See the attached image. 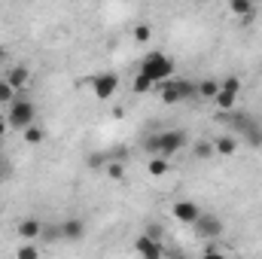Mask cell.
I'll return each instance as SVG.
<instances>
[{"mask_svg":"<svg viewBox=\"0 0 262 259\" xmlns=\"http://www.w3.org/2000/svg\"><path fill=\"white\" fill-rule=\"evenodd\" d=\"M140 70L159 85V82H165V79H171V73H174V61L165 55V52H149V55H143V61H140Z\"/></svg>","mask_w":262,"mask_h":259,"instance_id":"cell-1","label":"cell"},{"mask_svg":"<svg viewBox=\"0 0 262 259\" xmlns=\"http://www.w3.org/2000/svg\"><path fill=\"white\" fill-rule=\"evenodd\" d=\"M156 89H159V95H162L165 104H180V101H186V98L195 95V82H189V79H165Z\"/></svg>","mask_w":262,"mask_h":259,"instance_id":"cell-2","label":"cell"},{"mask_svg":"<svg viewBox=\"0 0 262 259\" xmlns=\"http://www.w3.org/2000/svg\"><path fill=\"white\" fill-rule=\"evenodd\" d=\"M34 119H37V107H34V101H25V98H15V101L9 104V116H6V122H9V128H18V131H25L28 125H34Z\"/></svg>","mask_w":262,"mask_h":259,"instance_id":"cell-3","label":"cell"},{"mask_svg":"<svg viewBox=\"0 0 262 259\" xmlns=\"http://www.w3.org/2000/svg\"><path fill=\"white\" fill-rule=\"evenodd\" d=\"M192 226H195V232L204 238V241L220 238V235H223V229H226V226H223V220H220L216 213H207V210H201V213H198V220L192 223Z\"/></svg>","mask_w":262,"mask_h":259,"instance_id":"cell-4","label":"cell"},{"mask_svg":"<svg viewBox=\"0 0 262 259\" xmlns=\"http://www.w3.org/2000/svg\"><path fill=\"white\" fill-rule=\"evenodd\" d=\"M89 85H92V92H95L98 101H107V98L116 95V89H119V76H116L113 70H110V73H98V76L89 79Z\"/></svg>","mask_w":262,"mask_h":259,"instance_id":"cell-5","label":"cell"},{"mask_svg":"<svg viewBox=\"0 0 262 259\" xmlns=\"http://www.w3.org/2000/svg\"><path fill=\"white\" fill-rule=\"evenodd\" d=\"M238 92H241V79L238 76H229L220 82V92H216V107L220 110H235V101H238Z\"/></svg>","mask_w":262,"mask_h":259,"instance_id":"cell-6","label":"cell"},{"mask_svg":"<svg viewBox=\"0 0 262 259\" xmlns=\"http://www.w3.org/2000/svg\"><path fill=\"white\" fill-rule=\"evenodd\" d=\"M186 131H180V128H171V131H162L159 134V156H174V153H180L183 146H186Z\"/></svg>","mask_w":262,"mask_h":259,"instance_id":"cell-7","label":"cell"},{"mask_svg":"<svg viewBox=\"0 0 262 259\" xmlns=\"http://www.w3.org/2000/svg\"><path fill=\"white\" fill-rule=\"evenodd\" d=\"M134 253H140V256H146V259H159V256H165V247L159 244V238L140 235V238L134 241Z\"/></svg>","mask_w":262,"mask_h":259,"instance_id":"cell-8","label":"cell"},{"mask_svg":"<svg viewBox=\"0 0 262 259\" xmlns=\"http://www.w3.org/2000/svg\"><path fill=\"white\" fill-rule=\"evenodd\" d=\"M171 213L180 220V223H195L198 213H201V207H198L195 201H189V198H180V201H174V207H171Z\"/></svg>","mask_w":262,"mask_h":259,"instance_id":"cell-9","label":"cell"},{"mask_svg":"<svg viewBox=\"0 0 262 259\" xmlns=\"http://www.w3.org/2000/svg\"><path fill=\"white\" fill-rule=\"evenodd\" d=\"M82 235H85V223H82L79 217H70V220L61 223V238H64V241H79Z\"/></svg>","mask_w":262,"mask_h":259,"instance_id":"cell-10","label":"cell"},{"mask_svg":"<svg viewBox=\"0 0 262 259\" xmlns=\"http://www.w3.org/2000/svg\"><path fill=\"white\" fill-rule=\"evenodd\" d=\"M18 238H25V241H37L40 238V232H43V223L40 220H34V217H28V220H21L18 223Z\"/></svg>","mask_w":262,"mask_h":259,"instance_id":"cell-11","label":"cell"},{"mask_svg":"<svg viewBox=\"0 0 262 259\" xmlns=\"http://www.w3.org/2000/svg\"><path fill=\"white\" fill-rule=\"evenodd\" d=\"M6 79H9L12 89H25L28 79H31V70H28L25 64H12L9 70H6Z\"/></svg>","mask_w":262,"mask_h":259,"instance_id":"cell-12","label":"cell"},{"mask_svg":"<svg viewBox=\"0 0 262 259\" xmlns=\"http://www.w3.org/2000/svg\"><path fill=\"white\" fill-rule=\"evenodd\" d=\"M235 149H238V137H235L232 131L213 140V153H216V156H235Z\"/></svg>","mask_w":262,"mask_h":259,"instance_id":"cell-13","label":"cell"},{"mask_svg":"<svg viewBox=\"0 0 262 259\" xmlns=\"http://www.w3.org/2000/svg\"><path fill=\"white\" fill-rule=\"evenodd\" d=\"M168 168H171V162H168V156H149V162H146V174L149 177H165L168 174Z\"/></svg>","mask_w":262,"mask_h":259,"instance_id":"cell-14","label":"cell"},{"mask_svg":"<svg viewBox=\"0 0 262 259\" xmlns=\"http://www.w3.org/2000/svg\"><path fill=\"white\" fill-rule=\"evenodd\" d=\"M241 137H247L250 146H262V122L259 119H250V125L241 131Z\"/></svg>","mask_w":262,"mask_h":259,"instance_id":"cell-15","label":"cell"},{"mask_svg":"<svg viewBox=\"0 0 262 259\" xmlns=\"http://www.w3.org/2000/svg\"><path fill=\"white\" fill-rule=\"evenodd\" d=\"M152 89H156V82H152V79H149L143 70H140V73L131 79V92H134V95H146V92H152Z\"/></svg>","mask_w":262,"mask_h":259,"instance_id":"cell-16","label":"cell"},{"mask_svg":"<svg viewBox=\"0 0 262 259\" xmlns=\"http://www.w3.org/2000/svg\"><path fill=\"white\" fill-rule=\"evenodd\" d=\"M229 12L247 18V15H253V0H229Z\"/></svg>","mask_w":262,"mask_h":259,"instance_id":"cell-17","label":"cell"},{"mask_svg":"<svg viewBox=\"0 0 262 259\" xmlns=\"http://www.w3.org/2000/svg\"><path fill=\"white\" fill-rule=\"evenodd\" d=\"M216 92H220V82H216V79H201V82L195 85V95H201V98H210V101L216 98Z\"/></svg>","mask_w":262,"mask_h":259,"instance_id":"cell-18","label":"cell"},{"mask_svg":"<svg viewBox=\"0 0 262 259\" xmlns=\"http://www.w3.org/2000/svg\"><path fill=\"white\" fill-rule=\"evenodd\" d=\"M21 134H25V143H31V146H37V143H43V140H46V131L40 128L37 122H34V125H28Z\"/></svg>","mask_w":262,"mask_h":259,"instance_id":"cell-19","label":"cell"},{"mask_svg":"<svg viewBox=\"0 0 262 259\" xmlns=\"http://www.w3.org/2000/svg\"><path fill=\"white\" fill-rule=\"evenodd\" d=\"M131 40L134 43H149L152 40V28L149 25H134L131 28Z\"/></svg>","mask_w":262,"mask_h":259,"instance_id":"cell-20","label":"cell"},{"mask_svg":"<svg viewBox=\"0 0 262 259\" xmlns=\"http://www.w3.org/2000/svg\"><path fill=\"white\" fill-rule=\"evenodd\" d=\"M15 92H18V89H12L9 79H0V104H12V101H15Z\"/></svg>","mask_w":262,"mask_h":259,"instance_id":"cell-21","label":"cell"},{"mask_svg":"<svg viewBox=\"0 0 262 259\" xmlns=\"http://www.w3.org/2000/svg\"><path fill=\"white\" fill-rule=\"evenodd\" d=\"M192 153H195V159H204V162H207V159L213 156V143H207V140H198L195 146H192Z\"/></svg>","mask_w":262,"mask_h":259,"instance_id":"cell-22","label":"cell"},{"mask_svg":"<svg viewBox=\"0 0 262 259\" xmlns=\"http://www.w3.org/2000/svg\"><path fill=\"white\" fill-rule=\"evenodd\" d=\"M15 256H18V259H37V256H40V250H37V244L31 241V244H21V247L15 250Z\"/></svg>","mask_w":262,"mask_h":259,"instance_id":"cell-23","label":"cell"},{"mask_svg":"<svg viewBox=\"0 0 262 259\" xmlns=\"http://www.w3.org/2000/svg\"><path fill=\"white\" fill-rule=\"evenodd\" d=\"M122 174H125V168H122L119 162H110V165H107V177H110V180H122Z\"/></svg>","mask_w":262,"mask_h":259,"instance_id":"cell-24","label":"cell"},{"mask_svg":"<svg viewBox=\"0 0 262 259\" xmlns=\"http://www.w3.org/2000/svg\"><path fill=\"white\" fill-rule=\"evenodd\" d=\"M40 238H46V241H55V238H61V226H43Z\"/></svg>","mask_w":262,"mask_h":259,"instance_id":"cell-25","label":"cell"},{"mask_svg":"<svg viewBox=\"0 0 262 259\" xmlns=\"http://www.w3.org/2000/svg\"><path fill=\"white\" fill-rule=\"evenodd\" d=\"M143 235H149V238H162L165 232H162V226H146V232Z\"/></svg>","mask_w":262,"mask_h":259,"instance_id":"cell-26","label":"cell"},{"mask_svg":"<svg viewBox=\"0 0 262 259\" xmlns=\"http://www.w3.org/2000/svg\"><path fill=\"white\" fill-rule=\"evenodd\" d=\"M223 253V247H216V244H207L204 247V256H220Z\"/></svg>","mask_w":262,"mask_h":259,"instance_id":"cell-27","label":"cell"},{"mask_svg":"<svg viewBox=\"0 0 262 259\" xmlns=\"http://www.w3.org/2000/svg\"><path fill=\"white\" fill-rule=\"evenodd\" d=\"M6 128H9V122H6V119H0V140H3V134H6Z\"/></svg>","mask_w":262,"mask_h":259,"instance_id":"cell-28","label":"cell"},{"mask_svg":"<svg viewBox=\"0 0 262 259\" xmlns=\"http://www.w3.org/2000/svg\"><path fill=\"white\" fill-rule=\"evenodd\" d=\"M3 61H6V52H3V49H0V64H3Z\"/></svg>","mask_w":262,"mask_h":259,"instance_id":"cell-29","label":"cell"}]
</instances>
